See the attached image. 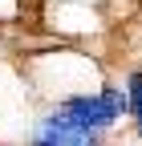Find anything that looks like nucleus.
Instances as JSON below:
<instances>
[{"instance_id":"nucleus-1","label":"nucleus","mask_w":142,"mask_h":146,"mask_svg":"<svg viewBox=\"0 0 142 146\" xmlns=\"http://www.w3.org/2000/svg\"><path fill=\"white\" fill-rule=\"evenodd\" d=\"M57 114H65L69 122H77V126H85V130H110V126L126 114V89L122 85H106L102 94H94V98H69V102H61L57 106Z\"/></svg>"},{"instance_id":"nucleus-3","label":"nucleus","mask_w":142,"mask_h":146,"mask_svg":"<svg viewBox=\"0 0 142 146\" xmlns=\"http://www.w3.org/2000/svg\"><path fill=\"white\" fill-rule=\"evenodd\" d=\"M126 110L134 114L138 130H142V73H134V77H130V85H126Z\"/></svg>"},{"instance_id":"nucleus-2","label":"nucleus","mask_w":142,"mask_h":146,"mask_svg":"<svg viewBox=\"0 0 142 146\" xmlns=\"http://www.w3.org/2000/svg\"><path fill=\"white\" fill-rule=\"evenodd\" d=\"M33 138H37V142H73V146H85V142H98L102 134L98 130H85V126H77V122H69L65 114H49V118L37 122Z\"/></svg>"}]
</instances>
